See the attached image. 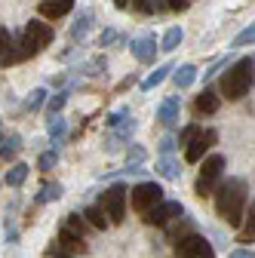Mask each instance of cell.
Wrapping results in <instances>:
<instances>
[{
  "label": "cell",
  "instance_id": "cell-8",
  "mask_svg": "<svg viewBox=\"0 0 255 258\" xmlns=\"http://www.w3.org/2000/svg\"><path fill=\"white\" fill-rule=\"evenodd\" d=\"M215 139H218V133H215V129H206V133L200 136V139H194V142H190L187 145V151H184V160H187V163H200V160H203V154L215 145Z\"/></svg>",
  "mask_w": 255,
  "mask_h": 258
},
{
  "label": "cell",
  "instance_id": "cell-40",
  "mask_svg": "<svg viewBox=\"0 0 255 258\" xmlns=\"http://www.w3.org/2000/svg\"><path fill=\"white\" fill-rule=\"evenodd\" d=\"M4 237H7V243H16V237H19V234H16V228H13V221H10V218H7V224H4Z\"/></svg>",
  "mask_w": 255,
  "mask_h": 258
},
{
  "label": "cell",
  "instance_id": "cell-42",
  "mask_svg": "<svg viewBox=\"0 0 255 258\" xmlns=\"http://www.w3.org/2000/svg\"><path fill=\"white\" fill-rule=\"evenodd\" d=\"M228 258H255V255H252V252H246V249H237V252H231Z\"/></svg>",
  "mask_w": 255,
  "mask_h": 258
},
{
  "label": "cell",
  "instance_id": "cell-15",
  "mask_svg": "<svg viewBox=\"0 0 255 258\" xmlns=\"http://www.w3.org/2000/svg\"><path fill=\"white\" fill-rule=\"evenodd\" d=\"M157 172H160L163 178H169V181H178L181 178V163L169 154V157H160L157 160Z\"/></svg>",
  "mask_w": 255,
  "mask_h": 258
},
{
  "label": "cell",
  "instance_id": "cell-38",
  "mask_svg": "<svg viewBox=\"0 0 255 258\" xmlns=\"http://www.w3.org/2000/svg\"><path fill=\"white\" fill-rule=\"evenodd\" d=\"M46 258H74V255H71L68 249H61V246L55 243V246H49V249H46Z\"/></svg>",
  "mask_w": 255,
  "mask_h": 258
},
{
  "label": "cell",
  "instance_id": "cell-32",
  "mask_svg": "<svg viewBox=\"0 0 255 258\" xmlns=\"http://www.w3.org/2000/svg\"><path fill=\"white\" fill-rule=\"evenodd\" d=\"M200 136H203V129H200V126H184L181 133H178V145H190V142L200 139Z\"/></svg>",
  "mask_w": 255,
  "mask_h": 258
},
{
  "label": "cell",
  "instance_id": "cell-36",
  "mask_svg": "<svg viewBox=\"0 0 255 258\" xmlns=\"http://www.w3.org/2000/svg\"><path fill=\"white\" fill-rule=\"evenodd\" d=\"M231 64H234L231 58H221V61H215V64H212V68H209V71H203V80H209V77H215L218 71H225V68H231Z\"/></svg>",
  "mask_w": 255,
  "mask_h": 258
},
{
  "label": "cell",
  "instance_id": "cell-14",
  "mask_svg": "<svg viewBox=\"0 0 255 258\" xmlns=\"http://www.w3.org/2000/svg\"><path fill=\"white\" fill-rule=\"evenodd\" d=\"M46 129H49V142H52V151H55L58 145H65V136H68V120L61 117V114H58V117H52Z\"/></svg>",
  "mask_w": 255,
  "mask_h": 258
},
{
  "label": "cell",
  "instance_id": "cell-37",
  "mask_svg": "<svg viewBox=\"0 0 255 258\" xmlns=\"http://www.w3.org/2000/svg\"><path fill=\"white\" fill-rule=\"evenodd\" d=\"M175 145H178V142H175L172 136H163V139H160V145H157V148H160V154H163V157H169V154L175 151Z\"/></svg>",
  "mask_w": 255,
  "mask_h": 258
},
{
  "label": "cell",
  "instance_id": "cell-10",
  "mask_svg": "<svg viewBox=\"0 0 255 258\" xmlns=\"http://www.w3.org/2000/svg\"><path fill=\"white\" fill-rule=\"evenodd\" d=\"M130 49H133V55L139 61H154V55H157V37L154 34H142V37H136L130 43Z\"/></svg>",
  "mask_w": 255,
  "mask_h": 258
},
{
  "label": "cell",
  "instance_id": "cell-3",
  "mask_svg": "<svg viewBox=\"0 0 255 258\" xmlns=\"http://www.w3.org/2000/svg\"><path fill=\"white\" fill-rule=\"evenodd\" d=\"M221 172H225V157L221 154H209L203 160V169H200V178H197V197H215V190L221 184Z\"/></svg>",
  "mask_w": 255,
  "mask_h": 258
},
{
  "label": "cell",
  "instance_id": "cell-12",
  "mask_svg": "<svg viewBox=\"0 0 255 258\" xmlns=\"http://www.w3.org/2000/svg\"><path fill=\"white\" fill-rule=\"evenodd\" d=\"M25 37H31V40L43 49V46L52 43V28H49L46 22H28V25H25Z\"/></svg>",
  "mask_w": 255,
  "mask_h": 258
},
{
  "label": "cell",
  "instance_id": "cell-4",
  "mask_svg": "<svg viewBox=\"0 0 255 258\" xmlns=\"http://www.w3.org/2000/svg\"><path fill=\"white\" fill-rule=\"evenodd\" d=\"M130 203H133V209H139L142 215H148L154 206L163 203V187L157 184V181H139L130 190Z\"/></svg>",
  "mask_w": 255,
  "mask_h": 258
},
{
  "label": "cell",
  "instance_id": "cell-34",
  "mask_svg": "<svg viewBox=\"0 0 255 258\" xmlns=\"http://www.w3.org/2000/svg\"><path fill=\"white\" fill-rule=\"evenodd\" d=\"M126 117H130V108H117L114 114H108V120H105V123H108L111 129H117V126H120V123H123Z\"/></svg>",
  "mask_w": 255,
  "mask_h": 258
},
{
  "label": "cell",
  "instance_id": "cell-6",
  "mask_svg": "<svg viewBox=\"0 0 255 258\" xmlns=\"http://www.w3.org/2000/svg\"><path fill=\"white\" fill-rule=\"evenodd\" d=\"M175 255H178V258H215V255H212V246H209L200 234H190V237L178 240V243H175Z\"/></svg>",
  "mask_w": 255,
  "mask_h": 258
},
{
  "label": "cell",
  "instance_id": "cell-31",
  "mask_svg": "<svg viewBox=\"0 0 255 258\" xmlns=\"http://www.w3.org/2000/svg\"><path fill=\"white\" fill-rule=\"evenodd\" d=\"M142 160H145V148L130 145V151H126V166H142Z\"/></svg>",
  "mask_w": 255,
  "mask_h": 258
},
{
  "label": "cell",
  "instance_id": "cell-7",
  "mask_svg": "<svg viewBox=\"0 0 255 258\" xmlns=\"http://www.w3.org/2000/svg\"><path fill=\"white\" fill-rule=\"evenodd\" d=\"M184 215V206L178 203V200H163L160 206H154L148 215H145V221L148 224H157V228H163V224H169L172 218H181Z\"/></svg>",
  "mask_w": 255,
  "mask_h": 258
},
{
  "label": "cell",
  "instance_id": "cell-9",
  "mask_svg": "<svg viewBox=\"0 0 255 258\" xmlns=\"http://www.w3.org/2000/svg\"><path fill=\"white\" fill-rule=\"evenodd\" d=\"M178 111H181V95H166L163 105L157 108V120H160L163 126H175L178 123Z\"/></svg>",
  "mask_w": 255,
  "mask_h": 258
},
{
  "label": "cell",
  "instance_id": "cell-18",
  "mask_svg": "<svg viewBox=\"0 0 255 258\" xmlns=\"http://www.w3.org/2000/svg\"><path fill=\"white\" fill-rule=\"evenodd\" d=\"M19 148H22L19 133H4V139H0V157H4V163H7V160H13V157L19 154Z\"/></svg>",
  "mask_w": 255,
  "mask_h": 258
},
{
  "label": "cell",
  "instance_id": "cell-22",
  "mask_svg": "<svg viewBox=\"0 0 255 258\" xmlns=\"http://www.w3.org/2000/svg\"><path fill=\"white\" fill-rule=\"evenodd\" d=\"M28 172H31V166H28V163H16V166L4 175V184H7V187H19V184L28 178Z\"/></svg>",
  "mask_w": 255,
  "mask_h": 258
},
{
  "label": "cell",
  "instance_id": "cell-41",
  "mask_svg": "<svg viewBox=\"0 0 255 258\" xmlns=\"http://www.w3.org/2000/svg\"><path fill=\"white\" fill-rule=\"evenodd\" d=\"M187 4H190V0H166V7H169V10H175V13H184V10H187Z\"/></svg>",
  "mask_w": 255,
  "mask_h": 258
},
{
  "label": "cell",
  "instance_id": "cell-44",
  "mask_svg": "<svg viewBox=\"0 0 255 258\" xmlns=\"http://www.w3.org/2000/svg\"><path fill=\"white\" fill-rule=\"evenodd\" d=\"M114 7L117 10H126V7H130V0H114Z\"/></svg>",
  "mask_w": 255,
  "mask_h": 258
},
{
  "label": "cell",
  "instance_id": "cell-11",
  "mask_svg": "<svg viewBox=\"0 0 255 258\" xmlns=\"http://www.w3.org/2000/svg\"><path fill=\"white\" fill-rule=\"evenodd\" d=\"M71 10H74V0H40V7H37V13L43 19H61Z\"/></svg>",
  "mask_w": 255,
  "mask_h": 258
},
{
  "label": "cell",
  "instance_id": "cell-23",
  "mask_svg": "<svg viewBox=\"0 0 255 258\" xmlns=\"http://www.w3.org/2000/svg\"><path fill=\"white\" fill-rule=\"evenodd\" d=\"M89 25H92V13L83 10V13L77 16V22L71 25V40H83V37H86V31H89Z\"/></svg>",
  "mask_w": 255,
  "mask_h": 258
},
{
  "label": "cell",
  "instance_id": "cell-26",
  "mask_svg": "<svg viewBox=\"0 0 255 258\" xmlns=\"http://www.w3.org/2000/svg\"><path fill=\"white\" fill-rule=\"evenodd\" d=\"M61 228H65V231H71V234H77V237H83V234H86V231L92 228V224H89V221H83L80 215H68Z\"/></svg>",
  "mask_w": 255,
  "mask_h": 258
},
{
  "label": "cell",
  "instance_id": "cell-35",
  "mask_svg": "<svg viewBox=\"0 0 255 258\" xmlns=\"http://www.w3.org/2000/svg\"><path fill=\"white\" fill-rule=\"evenodd\" d=\"M55 160H58V154H55V151H46V154H40V160H37V166H40L43 172H49V169L55 166Z\"/></svg>",
  "mask_w": 255,
  "mask_h": 258
},
{
  "label": "cell",
  "instance_id": "cell-29",
  "mask_svg": "<svg viewBox=\"0 0 255 258\" xmlns=\"http://www.w3.org/2000/svg\"><path fill=\"white\" fill-rule=\"evenodd\" d=\"M166 7V0H133V10L139 13H160Z\"/></svg>",
  "mask_w": 255,
  "mask_h": 258
},
{
  "label": "cell",
  "instance_id": "cell-25",
  "mask_svg": "<svg viewBox=\"0 0 255 258\" xmlns=\"http://www.w3.org/2000/svg\"><path fill=\"white\" fill-rule=\"evenodd\" d=\"M105 68H108V61H105V55H95V58L83 61V68H77V71H83V74H89V77H99V74H108Z\"/></svg>",
  "mask_w": 255,
  "mask_h": 258
},
{
  "label": "cell",
  "instance_id": "cell-24",
  "mask_svg": "<svg viewBox=\"0 0 255 258\" xmlns=\"http://www.w3.org/2000/svg\"><path fill=\"white\" fill-rule=\"evenodd\" d=\"M58 197H61V184H58V181H49V184H43V187H40V194L34 197V203H37V206H43V203L58 200Z\"/></svg>",
  "mask_w": 255,
  "mask_h": 258
},
{
  "label": "cell",
  "instance_id": "cell-43",
  "mask_svg": "<svg viewBox=\"0 0 255 258\" xmlns=\"http://www.w3.org/2000/svg\"><path fill=\"white\" fill-rule=\"evenodd\" d=\"M133 83H136V77H133V74H130V77H126V80H123V83H120V89H130V86H133Z\"/></svg>",
  "mask_w": 255,
  "mask_h": 258
},
{
  "label": "cell",
  "instance_id": "cell-33",
  "mask_svg": "<svg viewBox=\"0 0 255 258\" xmlns=\"http://www.w3.org/2000/svg\"><path fill=\"white\" fill-rule=\"evenodd\" d=\"M133 129H136V120H133V117H126L117 129H111V133H114L117 139H130V136H133Z\"/></svg>",
  "mask_w": 255,
  "mask_h": 258
},
{
  "label": "cell",
  "instance_id": "cell-19",
  "mask_svg": "<svg viewBox=\"0 0 255 258\" xmlns=\"http://www.w3.org/2000/svg\"><path fill=\"white\" fill-rule=\"evenodd\" d=\"M172 80H175V89H187L197 80V68L194 64H178V68L172 71Z\"/></svg>",
  "mask_w": 255,
  "mask_h": 258
},
{
  "label": "cell",
  "instance_id": "cell-13",
  "mask_svg": "<svg viewBox=\"0 0 255 258\" xmlns=\"http://www.w3.org/2000/svg\"><path fill=\"white\" fill-rule=\"evenodd\" d=\"M218 105H221V95H218L215 89H203V92L197 95V102H194L197 114H215Z\"/></svg>",
  "mask_w": 255,
  "mask_h": 258
},
{
  "label": "cell",
  "instance_id": "cell-16",
  "mask_svg": "<svg viewBox=\"0 0 255 258\" xmlns=\"http://www.w3.org/2000/svg\"><path fill=\"white\" fill-rule=\"evenodd\" d=\"M58 246H61V249H68L71 255H80V252H86V243H83V237H77V234H71V231H65V228L58 231Z\"/></svg>",
  "mask_w": 255,
  "mask_h": 258
},
{
  "label": "cell",
  "instance_id": "cell-21",
  "mask_svg": "<svg viewBox=\"0 0 255 258\" xmlns=\"http://www.w3.org/2000/svg\"><path fill=\"white\" fill-rule=\"evenodd\" d=\"M181 40H184V31L175 25V28H169L166 34H163V40H160V49H163V52H172V49H178V46H181Z\"/></svg>",
  "mask_w": 255,
  "mask_h": 258
},
{
  "label": "cell",
  "instance_id": "cell-27",
  "mask_svg": "<svg viewBox=\"0 0 255 258\" xmlns=\"http://www.w3.org/2000/svg\"><path fill=\"white\" fill-rule=\"evenodd\" d=\"M252 43H255V22H252L249 28H243V31H240V34L231 40V46H234V49H240V46H252Z\"/></svg>",
  "mask_w": 255,
  "mask_h": 258
},
{
  "label": "cell",
  "instance_id": "cell-5",
  "mask_svg": "<svg viewBox=\"0 0 255 258\" xmlns=\"http://www.w3.org/2000/svg\"><path fill=\"white\" fill-rule=\"evenodd\" d=\"M126 197H130V194H126V187H123V184H111V187H105L99 206L108 212L111 224H120V221L126 218Z\"/></svg>",
  "mask_w": 255,
  "mask_h": 258
},
{
  "label": "cell",
  "instance_id": "cell-1",
  "mask_svg": "<svg viewBox=\"0 0 255 258\" xmlns=\"http://www.w3.org/2000/svg\"><path fill=\"white\" fill-rule=\"evenodd\" d=\"M215 212L225 218L231 228H240L246 218V181L243 178H228L215 190Z\"/></svg>",
  "mask_w": 255,
  "mask_h": 258
},
{
  "label": "cell",
  "instance_id": "cell-39",
  "mask_svg": "<svg viewBox=\"0 0 255 258\" xmlns=\"http://www.w3.org/2000/svg\"><path fill=\"white\" fill-rule=\"evenodd\" d=\"M114 40H117V31H111V28L99 34V46H108V43H114Z\"/></svg>",
  "mask_w": 255,
  "mask_h": 258
},
{
  "label": "cell",
  "instance_id": "cell-30",
  "mask_svg": "<svg viewBox=\"0 0 255 258\" xmlns=\"http://www.w3.org/2000/svg\"><path fill=\"white\" fill-rule=\"evenodd\" d=\"M46 99H49V95H46V89H34V92L28 95V102H25V108H28V111H40Z\"/></svg>",
  "mask_w": 255,
  "mask_h": 258
},
{
  "label": "cell",
  "instance_id": "cell-28",
  "mask_svg": "<svg viewBox=\"0 0 255 258\" xmlns=\"http://www.w3.org/2000/svg\"><path fill=\"white\" fill-rule=\"evenodd\" d=\"M65 102H68V89H58L55 95H49V120L58 117V111L65 108Z\"/></svg>",
  "mask_w": 255,
  "mask_h": 258
},
{
  "label": "cell",
  "instance_id": "cell-2",
  "mask_svg": "<svg viewBox=\"0 0 255 258\" xmlns=\"http://www.w3.org/2000/svg\"><path fill=\"white\" fill-rule=\"evenodd\" d=\"M252 74H255V58H237L228 68L225 80H221V92H225L231 102H240L252 86Z\"/></svg>",
  "mask_w": 255,
  "mask_h": 258
},
{
  "label": "cell",
  "instance_id": "cell-17",
  "mask_svg": "<svg viewBox=\"0 0 255 258\" xmlns=\"http://www.w3.org/2000/svg\"><path fill=\"white\" fill-rule=\"evenodd\" d=\"M83 218L92 224L95 231H105L108 224H111V218H108V212H105L102 206H86V209H83Z\"/></svg>",
  "mask_w": 255,
  "mask_h": 258
},
{
  "label": "cell",
  "instance_id": "cell-20",
  "mask_svg": "<svg viewBox=\"0 0 255 258\" xmlns=\"http://www.w3.org/2000/svg\"><path fill=\"white\" fill-rule=\"evenodd\" d=\"M169 71H175V64H160V68H157V71H151V74H148V77L142 80V89H145V92H151L154 86H160V83H163V80L169 77Z\"/></svg>",
  "mask_w": 255,
  "mask_h": 258
}]
</instances>
